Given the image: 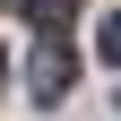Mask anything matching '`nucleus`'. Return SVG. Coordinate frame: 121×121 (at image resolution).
<instances>
[{
  "mask_svg": "<svg viewBox=\"0 0 121 121\" xmlns=\"http://www.w3.org/2000/svg\"><path fill=\"white\" fill-rule=\"evenodd\" d=\"M69 78H78V52H69L60 35H43L35 60H26V95H35V104H60V95H69Z\"/></svg>",
  "mask_w": 121,
  "mask_h": 121,
  "instance_id": "f257e3e1",
  "label": "nucleus"
},
{
  "mask_svg": "<svg viewBox=\"0 0 121 121\" xmlns=\"http://www.w3.org/2000/svg\"><path fill=\"white\" fill-rule=\"evenodd\" d=\"M9 9H17V17H35L43 35H60V26L78 17V0H9Z\"/></svg>",
  "mask_w": 121,
  "mask_h": 121,
  "instance_id": "f03ea898",
  "label": "nucleus"
},
{
  "mask_svg": "<svg viewBox=\"0 0 121 121\" xmlns=\"http://www.w3.org/2000/svg\"><path fill=\"white\" fill-rule=\"evenodd\" d=\"M95 52H104V60H112V69H121V9H112V17H104V35H95Z\"/></svg>",
  "mask_w": 121,
  "mask_h": 121,
  "instance_id": "7ed1b4c3",
  "label": "nucleus"
},
{
  "mask_svg": "<svg viewBox=\"0 0 121 121\" xmlns=\"http://www.w3.org/2000/svg\"><path fill=\"white\" fill-rule=\"evenodd\" d=\"M0 78H9V60H0Z\"/></svg>",
  "mask_w": 121,
  "mask_h": 121,
  "instance_id": "20e7f679",
  "label": "nucleus"
},
{
  "mask_svg": "<svg viewBox=\"0 0 121 121\" xmlns=\"http://www.w3.org/2000/svg\"><path fill=\"white\" fill-rule=\"evenodd\" d=\"M112 104H121V95H112Z\"/></svg>",
  "mask_w": 121,
  "mask_h": 121,
  "instance_id": "39448f33",
  "label": "nucleus"
}]
</instances>
